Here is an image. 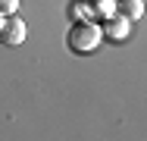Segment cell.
Returning a JSON list of instances; mask_svg holds the SVG:
<instances>
[{"instance_id":"3957f363","label":"cell","mask_w":147,"mask_h":141,"mask_svg":"<svg viewBox=\"0 0 147 141\" xmlns=\"http://www.w3.org/2000/svg\"><path fill=\"white\" fill-rule=\"evenodd\" d=\"M141 9H144V6H141V0H119V13H122V16L138 19V16H141Z\"/></svg>"},{"instance_id":"277c9868","label":"cell","mask_w":147,"mask_h":141,"mask_svg":"<svg viewBox=\"0 0 147 141\" xmlns=\"http://www.w3.org/2000/svg\"><path fill=\"white\" fill-rule=\"evenodd\" d=\"M19 6V0H0V16H13Z\"/></svg>"},{"instance_id":"6da1fadb","label":"cell","mask_w":147,"mask_h":141,"mask_svg":"<svg viewBox=\"0 0 147 141\" xmlns=\"http://www.w3.org/2000/svg\"><path fill=\"white\" fill-rule=\"evenodd\" d=\"M100 38H103L100 25H94V22H75L69 28V38L66 41H69V47L75 54H88V50H94L100 44Z\"/></svg>"},{"instance_id":"7a4b0ae2","label":"cell","mask_w":147,"mask_h":141,"mask_svg":"<svg viewBox=\"0 0 147 141\" xmlns=\"http://www.w3.org/2000/svg\"><path fill=\"white\" fill-rule=\"evenodd\" d=\"M25 22L22 19H16V16H3V22H0V41L3 44H9V47H16V44H22L25 41Z\"/></svg>"}]
</instances>
